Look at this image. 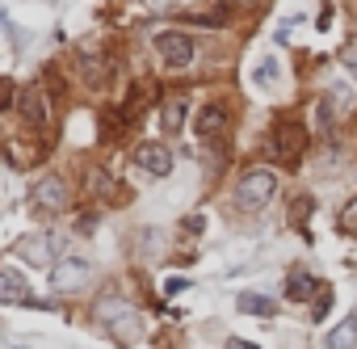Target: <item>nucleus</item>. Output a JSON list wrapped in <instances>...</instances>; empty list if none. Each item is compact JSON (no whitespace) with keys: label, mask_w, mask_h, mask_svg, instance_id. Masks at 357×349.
<instances>
[{"label":"nucleus","mask_w":357,"mask_h":349,"mask_svg":"<svg viewBox=\"0 0 357 349\" xmlns=\"http://www.w3.org/2000/svg\"><path fill=\"white\" fill-rule=\"evenodd\" d=\"M273 194H278V177L269 168H252V172H244L240 186H236V207L244 215H257V211H265L273 202Z\"/></svg>","instance_id":"f257e3e1"},{"label":"nucleus","mask_w":357,"mask_h":349,"mask_svg":"<svg viewBox=\"0 0 357 349\" xmlns=\"http://www.w3.org/2000/svg\"><path fill=\"white\" fill-rule=\"evenodd\" d=\"M97 320H101V324H105L118 341H139L143 320H139V311H135L126 299H118V295L101 299V303H97Z\"/></svg>","instance_id":"f03ea898"},{"label":"nucleus","mask_w":357,"mask_h":349,"mask_svg":"<svg viewBox=\"0 0 357 349\" xmlns=\"http://www.w3.org/2000/svg\"><path fill=\"white\" fill-rule=\"evenodd\" d=\"M89 274H93L89 257H80V253L59 257V261L51 265V290H55V295H72V290H80V286H84V278H89Z\"/></svg>","instance_id":"7ed1b4c3"},{"label":"nucleus","mask_w":357,"mask_h":349,"mask_svg":"<svg viewBox=\"0 0 357 349\" xmlns=\"http://www.w3.org/2000/svg\"><path fill=\"white\" fill-rule=\"evenodd\" d=\"M68 202H72V194H68V181H63V177L38 181V190H34V198H30L34 215H59V211H68Z\"/></svg>","instance_id":"20e7f679"},{"label":"nucleus","mask_w":357,"mask_h":349,"mask_svg":"<svg viewBox=\"0 0 357 349\" xmlns=\"http://www.w3.org/2000/svg\"><path fill=\"white\" fill-rule=\"evenodd\" d=\"M273 151H278V160L298 164L303 151H307V131H303L298 122H278V126H273Z\"/></svg>","instance_id":"39448f33"},{"label":"nucleus","mask_w":357,"mask_h":349,"mask_svg":"<svg viewBox=\"0 0 357 349\" xmlns=\"http://www.w3.org/2000/svg\"><path fill=\"white\" fill-rule=\"evenodd\" d=\"M155 51H160V59H164L168 68H190V64H194V43H190L181 30L155 34Z\"/></svg>","instance_id":"423d86ee"},{"label":"nucleus","mask_w":357,"mask_h":349,"mask_svg":"<svg viewBox=\"0 0 357 349\" xmlns=\"http://www.w3.org/2000/svg\"><path fill=\"white\" fill-rule=\"evenodd\" d=\"M55 236L51 232H34V236H22L17 240V257L22 261H30V265H38V269H47V265H55Z\"/></svg>","instance_id":"0eeeda50"},{"label":"nucleus","mask_w":357,"mask_h":349,"mask_svg":"<svg viewBox=\"0 0 357 349\" xmlns=\"http://www.w3.org/2000/svg\"><path fill=\"white\" fill-rule=\"evenodd\" d=\"M135 164H139V172H147V177H168L172 172V151L164 143H139Z\"/></svg>","instance_id":"6e6552de"},{"label":"nucleus","mask_w":357,"mask_h":349,"mask_svg":"<svg viewBox=\"0 0 357 349\" xmlns=\"http://www.w3.org/2000/svg\"><path fill=\"white\" fill-rule=\"evenodd\" d=\"M185 118H190V97L185 93H168L164 105H160V122L168 135H181L185 131Z\"/></svg>","instance_id":"1a4fd4ad"},{"label":"nucleus","mask_w":357,"mask_h":349,"mask_svg":"<svg viewBox=\"0 0 357 349\" xmlns=\"http://www.w3.org/2000/svg\"><path fill=\"white\" fill-rule=\"evenodd\" d=\"M26 295H30V286L17 269H0V303H22Z\"/></svg>","instance_id":"9d476101"},{"label":"nucleus","mask_w":357,"mask_h":349,"mask_svg":"<svg viewBox=\"0 0 357 349\" xmlns=\"http://www.w3.org/2000/svg\"><path fill=\"white\" fill-rule=\"evenodd\" d=\"M236 307H240L244 315H278V299H269V295H257V290L240 295V299H236Z\"/></svg>","instance_id":"9b49d317"},{"label":"nucleus","mask_w":357,"mask_h":349,"mask_svg":"<svg viewBox=\"0 0 357 349\" xmlns=\"http://www.w3.org/2000/svg\"><path fill=\"white\" fill-rule=\"evenodd\" d=\"M328 349H357V315H344L328 332Z\"/></svg>","instance_id":"f8f14e48"},{"label":"nucleus","mask_w":357,"mask_h":349,"mask_svg":"<svg viewBox=\"0 0 357 349\" xmlns=\"http://www.w3.org/2000/svg\"><path fill=\"white\" fill-rule=\"evenodd\" d=\"M17 105H22V114L30 118V126H43V122H47V114H43V97H38V89H22V93H17Z\"/></svg>","instance_id":"ddd939ff"},{"label":"nucleus","mask_w":357,"mask_h":349,"mask_svg":"<svg viewBox=\"0 0 357 349\" xmlns=\"http://www.w3.org/2000/svg\"><path fill=\"white\" fill-rule=\"evenodd\" d=\"M223 126H227V114L219 105H206L202 118H198V135L202 139H215V135H223Z\"/></svg>","instance_id":"4468645a"},{"label":"nucleus","mask_w":357,"mask_h":349,"mask_svg":"<svg viewBox=\"0 0 357 349\" xmlns=\"http://www.w3.org/2000/svg\"><path fill=\"white\" fill-rule=\"evenodd\" d=\"M278 76H282V64H278L273 55H265V59L252 68V84H257V89H273V84H278Z\"/></svg>","instance_id":"2eb2a0df"},{"label":"nucleus","mask_w":357,"mask_h":349,"mask_svg":"<svg viewBox=\"0 0 357 349\" xmlns=\"http://www.w3.org/2000/svg\"><path fill=\"white\" fill-rule=\"evenodd\" d=\"M319 286H315V278L311 274H290L286 278V299H294V303H303V299H311Z\"/></svg>","instance_id":"dca6fc26"},{"label":"nucleus","mask_w":357,"mask_h":349,"mask_svg":"<svg viewBox=\"0 0 357 349\" xmlns=\"http://www.w3.org/2000/svg\"><path fill=\"white\" fill-rule=\"evenodd\" d=\"M328 311H332V286H319V290H315V303H311L315 324H319V320H328Z\"/></svg>","instance_id":"f3484780"},{"label":"nucleus","mask_w":357,"mask_h":349,"mask_svg":"<svg viewBox=\"0 0 357 349\" xmlns=\"http://www.w3.org/2000/svg\"><path fill=\"white\" fill-rule=\"evenodd\" d=\"M340 228H344V232H357V202H353V207H344V215H340Z\"/></svg>","instance_id":"a211bd4d"},{"label":"nucleus","mask_w":357,"mask_h":349,"mask_svg":"<svg viewBox=\"0 0 357 349\" xmlns=\"http://www.w3.org/2000/svg\"><path fill=\"white\" fill-rule=\"evenodd\" d=\"M344 72H349V76L357 80V43H353L349 51H344Z\"/></svg>","instance_id":"6ab92c4d"},{"label":"nucleus","mask_w":357,"mask_h":349,"mask_svg":"<svg viewBox=\"0 0 357 349\" xmlns=\"http://www.w3.org/2000/svg\"><path fill=\"white\" fill-rule=\"evenodd\" d=\"M181 290H190L185 278H168V282H164V295H181Z\"/></svg>","instance_id":"aec40b11"},{"label":"nucleus","mask_w":357,"mask_h":349,"mask_svg":"<svg viewBox=\"0 0 357 349\" xmlns=\"http://www.w3.org/2000/svg\"><path fill=\"white\" fill-rule=\"evenodd\" d=\"M227 349H261V345H252V341H240V336H231V341H227Z\"/></svg>","instance_id":"412c9836"},{"label":"nucleus","mask_w":357,"mask_h":349,"mask_svg":"<svg viewBox=\"0 0 357 349\" xmlns=\"http://www.w3.org/2000/svg\"><path fill=\"white\" fill-rule=\"evenodd\" d=\"M5 26H9V22H5V9H0V30H5Z\"/></svg>","instance_id":"4be33fe9"},{"label":"nucleus","mask_w":357,"mask_h":349,"mask_svg":"<svg viewBox=\"0 0 357 349\" xmlns=\"http://www.w3.org/2000/svg\"><path fill=\"white\" fill-rule=\"evenodd\" d=\"M236 5H257V0H236Z\"/></svg>","instance_id":"5701e85b"}]
</instances>
